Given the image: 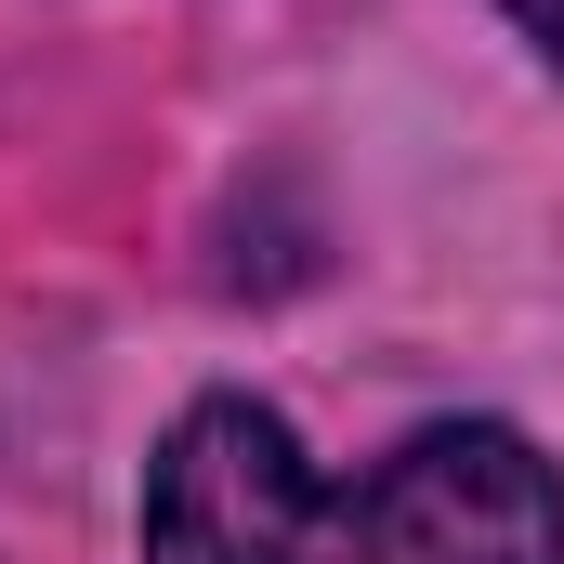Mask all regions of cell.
Returning <instances> with one entry per match:
<instances>
[{"mask_svg":"<svg viewBox=\"0 0 564 564\" xmlns=\"http://www.w3.org/2000/svg\"><path fill=\"white\" fill-rule=\"evenodd\" d=\"M144 564H564V473L512 421H421L328 486L276 408L197 394L144 473Z\"/></svg>","mask_w":564,"mask_h":564,"instance_id":"6da1fadb","label":"cell"},{"mask_svg":"<svg viewBox=\"0 0 564 564\" xmlns=\"http://www.w3.org/2000/svg\"><path fill=\"white\" fill-rule=\"evenodd\" d=\"M512 26H525V40H539V53L564 66V0H512Z\"/></svg>","mask_w":564,"mask_h":564,"instance_id":"7a4b0ae2","label":"cell"}]
</instances>
